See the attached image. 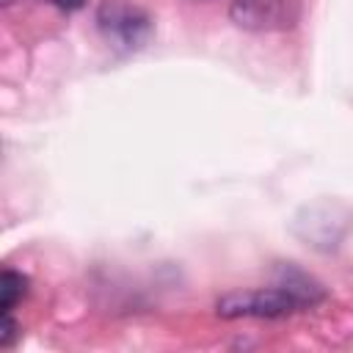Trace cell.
<instances>
[{
  "label": "cell",
  "instance_id": "6",
  "mask_svg": "<svg viewBox=\"0 0 353 353\" xmlns=\"http://www.w3.org/2000/svg\"><path fill=\"white\" fill-rule=\"evenodd\" d=\"M47 3H52V6L61 8V11H77V8L85 6V0H47Z\"/></svg>",
  "mask_w": 353,
  "mask_h": 353
},
{
  "label": "cell",
  "instance_id": "4",
  "mask_svg": "<svg viewBox=\"0 0 353 353\" xmlns=\"http://www.w3.org/2000/svg\"><path fill=\"white\" fill-rule=\"evenodd\" d=\"M28 295V279L17 270H3L0 276V312L8 314Z\"/></svg>",
  "mask_w": 353,
  "mask_h": 353
},
{
  "label": "cell",
  "instance_id": "5",
  "mask_svg": "<svg viewBox=\"0 0 353 353\" xmlns=\"http://www.w3.org/2000/svg\"><path fill=\"white\" fill-rule=\"evenodd\" d=\"M14 336H17V323H14L11 312H8V314H3V320H0V347H8V345L14 342Z\"/></svg>",
  "mask_w": 353,
  "mask_h": 353
},
{
  "label": "cell",
  "instance_id": "3",
  "mask_svg": "<svg viewBox=\"0 0 353 353\" xmlns=\"http://www.w3.org/2000/svg\"><path fill=\"white\" fill-rule=\"evenodd\" d=\"M232 19L243 30H287L298 19V0H234Z\"/></svg>",
  "mask_w": 353,
  "mask_h": 353
},
{
  "label": "cell",
  "instance_id": "1",
  "mask_svg": "<svg viewBox=\"0 0 353 353\" xmlns=\"http://www.w3.org/2000/svg\"><path fill=\"white\" fill-rule=\"evenodd\" d=\"M323 301V290L309 281L301 273H290L284 281L273 287H256V290H243V292H229L218 301V314L223 320H237V317H284L298 309L314 306Z\"/></svg>",
  "mask_w": 353,
  "mask_h": 353
},
{
  "label": "cell",
  "instance_id": "7",
  "mask_svg": "<svg viewBox=\"0 0 353 353\" xmlns=\"http://www.w3.org/2000/svg\"><path fill=\"white\" fill-rule=\"evenodd\" d=\"M3 3H6V6H8V3H14V0H3Z\"/></svg>",
  "mask_w": 353,
  "mask_h": 353
},
{
  "label": "cell",
  "instance_id": "2",
  "mask_svg": "<svg viewBox=\"0 0 353 353\" xmlns=\"http://www.w3.org/2000/svg\"><path fill=\"white\" fill-rule=\"evenodd\" d=\"M102 36L119 50H138L152 36V19L143 8L124 0H105L97 11Z\"/></svg>",
  "mask_w": 353,
  "mask_h": 353
}]
</instances>
